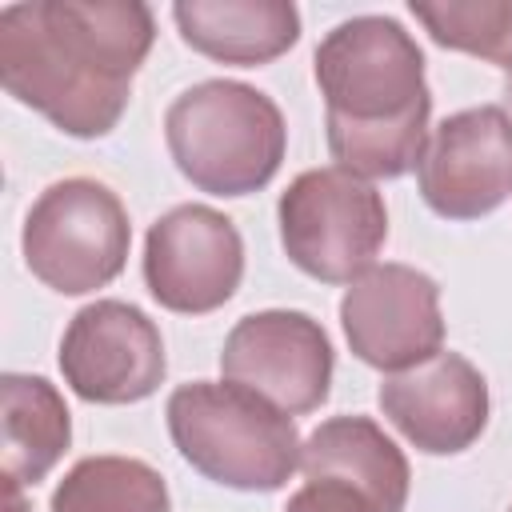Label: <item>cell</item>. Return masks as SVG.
I'll return each instance as SVG.
<instances>
[{
	"mask_svg": "<svg viewBox=\"0 0 512 512\" xmlns=\"http://www.w3.org/2000/svg\"><path fill=\"white\" fill-rule=\"evenodd\" d=\"M328 152L364 180H392L420 164L432 92L420 44L388 16L336 24L316 56Z\"/></svg>",
	"mask_w": 512,
	"mask_h": 512,
	"instance_id": "1",
	"label": "cell"
},
{
	"mask_svg": "<svg viewBox=\"0 0 512 512\" xmlns=\"http://www.w3.org/2000/svg\"><path fill=\"white\" fill-rule=\"evenodd\" d=\"M164 140L184 180L208 196L260 192L284 160L288 128L272 96L240 80L184 88L164 112Z\"/></svg>",
	"mask_w": 512,
	"mask_h": 512,
	"instance_id": "2",
	"label": "cell"
},
{
	"mask_svg": "<svg viewBox=\"0 0 512 512\" xmlns=\"http://www.w3.org/2000/svg\"><path fill=\"white\" fill-rule=\"evenodd\" d=\"M164 416L180 456L224 488L276 492L300 468L304 444L292 416L240 384H180Z\"/></svg>",
	"mask_w": 512,
	"mask_h": 512,
	"instance_id": "3",
	"label": "cell"
},
{
	"mask_svg": "<svg viewBox=\"0 0 512 512\" xmlns=\"http://www.w3.org/2000/svg\"><path fill=\"white\" fill-rule=\"evenodd\" d=\"M0 84L24 108H36L48 124L76 140L108 136L128 100V84H112L88 72L48 28L40 0L0 8Z\"/></svg>",
	"mask_w": 512,
	"mask_h": 512,
	"instance_id": "4",
	"label": "cell"
},
{
	"mask_svg": "<svg viewBox=\"0 0 512 512\" xmlns=\"http://www.w3.org/2000/svg\"><path fill=\"white\" fill-rule=\"evenodd\" d=\"M28 272L64 296H84L124 272L132 228L120 196L88 176L48 184L24 220Z\"/></svg>",
	"mask_w": 512,
	"mask_h": 512,
	"instance_id": "5",
	"label": "cell"
},
{
	"mask_svg": "<svg viewBox=\"0 0 512 512\" xmlns=\"http://www.w3.org/2000/svg\"><path fill=\"white\" fill-rule=\"evenodd\" d=\"M276 216L288 260L320 284H352L364 276L388 236L380 192L340 164L300 172L280 192Z\"/></svg>",
	"mask_w": 512,
	"mask_h": 512,
	"instance_id": "6",
	"label": "cell"
},
{
	"mask_svg": "<svg viewBox=\"0 0 512 512\" xmlns=\"http://www.w3.org/2000/svg\"><path fill=\"white\" fill-rule=\"evenodd\" d=\"M244 276V240L236 224L208 204L164 212L144 240V284L168 312L204 316L228 304Z\"/></svg>",
	"mask_w": 512,
	"mask_h": 512,
	"instance_id": "7",
	"label": "cell"
},
{
	"mask_svg": "<svg viewBox=\"0 0 512 512\" xmlns=\"http://www.w3.org/2000/svg\"><path fill=\"white\" fill-rule=\"evenodd\" d=\"M424 204L444 220H480L512 196V116L480 104L444 116L416 164Z\"/></svg>",
	"mask_w": 512,
	"mask_h": 512,
	"instance_id": "8",
	"label": "cell"
},
{
	"mask_svg": "<svg viewBox=\"0 0 512 512\" xmlns=\"http://www.w3.org/2000/svg\"><path fill=\"white\" fill-rule=\"evenodd\" d=\"M220 372L288 416L312 412L328 400L332 384V344L328 332L292 308H268L244 316L220 352Z\"/></svg>",
	"mask_w": 512,
	"mask_h": 512,
	"instance_id": "9",
	"label": "cell"
},
{
	"mask_svg": "<svg viewBox=\"0 0 512 512\" xmlns=\"http://www.w3.org/2000/svg\"><path fill=\"white\" fill-rule=\"evenodd\" d=\"M160 328L124 300H96L80 308L60 340L64 384L88 404H136L164 380Z\"/></svg>",
	"mask_w": 512,
	"mask_h": 512,
	"instance_id": "10",
	"label": "cell"
},
{
	"mask_svg": "<svg viewBox=\"0 0 512 512\" xmlns=\"http://www.w3.org/2000/svg\"><path fill=\"white\" fill-rule=\"evenodd\" d=\"M340 324L352 356L368 368L400 372L436 356L444 344L440 288L408 264H372L340 300Z\"/></svg>",
	"mask_w": 512,
	"mask_h": 512,
	"instance_id": "11",
	"label": "cell"
},
{
	"mask_svg": "<svg viewBox=\"0 0 512 512\" xmlns=\"http://www.w3.org/2000/svg\"><path fill=\"white\" fill-rule=\"evenodd\" d=\"M380 408L408 444L452 456L480 440L488 424V384L460 352H436L380 384Z\"/></svg>",
	"mask_w": 512,
	"mask_h": 512,
	"instance_id": "12",
	"label": "cell"
},
{
	"mask_svg": "<svg viewBox=\"0 0 512 512\" xmlns=\"http://www.w3.org/2000/svg\"><path fill=\"white\" fill-rule=\"evenodd\" d=\"M172 20L188 48L240 68L268 64L300 40V12L288 0H180Z\"/></svg>",
	"mask_w": 512,
	"mask_h": 512,
	"instance_id": "13",
	"label": "cell"
},
{
	"mask_svg": "<svg viewBox=\"0 0 512 512\" xmlns=\"http://www.w3.org/2000/svg\"><path fill=\"white\" fill-rule=\"evenodd\" d=\"M300 472L336 476L364 488L384 512H404L408 504V460L368 416H332L300 448Z\"/></svg>",
	"mask_w": 512,
	"mask_h": 512,
	"instance_id": "14",
	"label": "cell"
},
{
	"mask_svg": "<svg viewBox=\"0 0 512 512\" xmlns=\"http://www.w3.org/2000/svg\"><path fill=\"white\" fill-rule=\"evenodd\" d=\"M72 416L44 376H0V468L12 484H40L68 452Z\"/></svg>",
	"mask_w": 512,
	"mask_h": 512,
	"instance_id": "15",
	"label": "cell"
},
{
	"mask_svg": "<svg viewBox=\"0 0 512 512\" xmlns=\"http://www.w3.org/2000/svg\"><path fill=\"white\" fill-rule=\"evenodd\" d=\"M48 512H168V484L136 456H84L56 484Z\"/></svg>",
	"mask_w": 512,
	"mask_h": 512,
	"instance_id": "16",
	"label": "cell"
},
{
	"mask_svg": "<svg viewBox=\"0 0 512 512\" xmlns=\"http://www.w3.org/2000/svg\"><path fill=\"white\" fill-rule=\"evenodd\" d=\"M412 16L436 44L512 72V0H412Z\"/></svg>",
	"mask_w": 512,
	"mask_h": 512,
	"instance_id": "17",
	"label": "cell"
},
{
	"mask_svg": "<svg viewBox=\"0 0 512 512\" xmlns=\"http://www.w3.org/2000/svg\"><path fill=\"white\" fill-rule=\"evenodd\" d=\"M284 512H384L364 488L336 480V476H312L300 492L288 496Z\"/></svg>",
	"mask_w": 512,
	"mask_h": 512,
	"instance_id": "18",
	"label": "cell"
},
{
	"mask_svg": "<svg viewBox=\"0 0 512 512\" xmlns=\"http://www.w3.org/2000/svg\"><path fill=\"white\" fill-rule=\"evenodd\" d=\"M504 92H508V96H512V76H508V84H504Z\"/></svg>",
	"mask_w": 512,
	"mask_h": 512,
	"instance_id": "19",
	"label": "cell"
},
{
	"mask_svg": "<svg viewBox=\"0 0 512 512\" xmlns=\"http://www.w3.org/2000/svg\"><path fill=\"white\" fill-rule=\"evenodd\" d=\"M508 512H512V508H508Z\"/></svg>",
	"mask_w": 512,
	"mask_h": 512,
	"instance_id": "20",
	"label": "cell"
}]
</instances>
